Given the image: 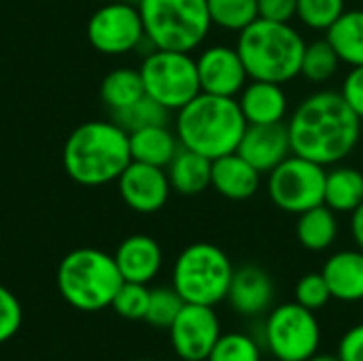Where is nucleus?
Masks as SVG:
<instances>
[{
    "label": "nucleus",
    "instance_id": "1",
    "mask_svg": "<svg viewBox=\"0 0 363 361\" xmlns=\"http://www.w3.org/2000/svg\"><path fill=\"white\" fill-rule=\"evenodd\" d=\"M291 151L321 166L347 160L362 138V119L340 91H315L304 98L287 121Z\"/></svg>",
    "mask_w": 363,
    "mask_h": 361
},
{
    "label": "nucleus",
    "instance_id": "2",
    "mask_svg": "<svg viewBox=\"0 0 363 361\" xmlns=\"http://www.w3.org/2000/svg\"><path fill=\"white\" fill-rule=\"evenodd\" d=\"M66 174L83 187L115 183L132 162L130 134L108 121H85L77 126L62 151Z\"/></svg>",
    "mask_w": 363,
    "mask_h": 361
},
{
    "label": "nucleus",
    "instance_id": "3",
    "mask_svg": "<svg viewBox=\"0 0 363 361\" xmlns=\"http://www.w3.org/2000/svg\"><path fill=\"white\" fill-rule=\"evenodd\" d=\"M247 126L236 98L200 91L177 111L174 132L181 147L217 160L238 149Z\"/></svg>",
    "mask_w": 363,
    "mask_h": 361
},
{
    "label": "nucleus",
    "instance_id": "4",
    "mask_svg": "<svg viewBox=\"0 0 363 361\" xmlns=\"http://www.w3.org/2000/svg\"><path fill=\"white\" fill-rule=\"evenodd\" d=\"M236 49L249 79L285 85L300 74L306 40L291 23L255 19L238 32Z\"/></svg>",
    "mask_w": 363,
    "mask_h": 361
},
{
    "label": "nucleus",
    "instance_id": "5",
    "mask_svg": "<svg viewBox=\"0 0 363 361\" xmlns=\"http://www.w3.org/2000/svg\"><path fill=\"white\" fill-rule=\"evenodd\" d=\"M55 281L66 304L83 313H96L113 304L123 277L113 255L83 247L64 255Z\"/></svg>",
    "mask_w": 363,
    "mask_h": 361
},
{
    "label": "nucleus",
    "instance_id": "6",
    "mask_svg": "<svg viewBox=\"0 0 363 361\" xmlns=\"http://www.w3.org/2000/svg\"><path fill=\"white\" fill-rule=\"evenodd\" d=\"M138 11L153 49L191 53L213 28L206 0H140Z\"/></svg>",
    "mask_w": 363,
    "mask_h": 361
},
{
    "label": "nucleus",
    "instance_id": "7",
    "mask_svg": "<svg viewBox=\"0 0 363 361\" xmlns=\"http://www.w3.org/2000/svg\"><path fill=\"white\" fill-rule=\"evenodd\" d=\"M234 266L228 253L213 243L185 247L172 268V287L187 304L215 306L228 298Z\"/></svg>",
    "mask_w": 363,
    "mask_h": 361
},
{
    "label": "nucleus",
    "instance_id": "8",
    "mask_svg": "<svg viewBox=\"0 0 363 361\" xmlns=\"http://www.w3.org/2000/svg\"><path fill=\"white\" fill-rule=\"evenodd\" d=\"M138 70L145 94L170 113H177L202 91L196 57L191 53L153 49L145 53Z\"/></svg>",
    "mask_w": 363,
    "mask_h": 361
},
{
    "label": "nucleus",
    "instance_id": "9",
    "mask_svg": "<svg viewBox=\"0 0 363 361\" xmlns=\"http://www.w3.org/2000/svg\"><path fill=\"white\" fill-rule=\"evenodd\" d=\"M325 166L291 153L274 170L268 172L266 189L274 206L285 213L300 215L323 204L325 198Z\"/></svg>",
    "mask_w": 363,
    "mask_h": 361
},
{
    "label": "nucleus",
    "instance_id": "10",
    "mask_svg": "<svg viewBox=\"0 0 363 361\" xmlns=\"http://www.w3.org/2000/svg\"><path fill=\"white\" fill-rule=\"evenodd\" d=\"M266 345L279 361L311 360L321 345V328L315 311L298 302L277 306L266 319Z\"/></svg>",
    "mask_w": 363,
    "mask_h": 361
},
{
    "label": "nucleus",
    "instance_id": "11",
    "mask_svg": "<svg viewBox=\"0 0 363 361\" xmlns=\"http://www.w3.org/2000/svg\"><path fill=\"white\" fill-rule=\"evenodd\" d=\"M87 40L104 55H123L143 49L147 36L138 6L123 0H106L87 21Z\"/></svg>",
    "mask_w": 363,
    "mask_h": 361
},
{
    "label": "nucleus",
    "instance_id": "12",
    "mask_svg": "<svg viewBox=\"0 0 363 361\" xmlns=\"http://www.w3.org/2000/svg\"><path fill=\"white\" fill-rule=\"evenodd\" d=\"M168 332L172 349L181 360L206 361L221 336V326L213 306L185 302Z\"/></svg>",
    "mask_w": 363,
    "mask_h": 361
},
{
    "label": "nucleus",
    "instance_id": "13",
    "mask_svg": "<svg viewBox=\"0 0 363 361\" xmlns=\"http://www.w3.org/2000/svg\"><path fill=\"white\" fill-rule=\"evenodd\" d=\"M115 183L123 204L140 215H151L162 211L172 191L166 168L134 162V160L128 164V168L121 172V177Z\"/></svg>",
    "mask_w": 363,
    "mask_h": 361
},
{
    "label": "nucleus",
    "instance_id": "14",
    "mask_svg": "<svg viewBox=\"0 0 363 361\" xmlns=\"http://www.w3.org/2000/svg\"><path fill=\"white\" fill-rule=\"evenodd\" d=\"M200 89L215 96L236 98L249 83L247 68L236 47L211 45L202 49L196 57Z\"/></svg>",
    "mask_w": 363,
    "mask_h": 361
},
{
    "label": "nucleus",
    "instance_id": "15",
    "mask_svg": "<svg viewBox=\"0 0 363 361\" xmlns=\"http://www.w3.org/2000/svg\"><path fill=\"white\" fill-rule=\"evenodd\" d=\"M236 153H240L262 174H268L285 157H289L294 153L291 143H289L287 123L247 126Z\"/></svg>",
    "mask_w": 363,
    "mask_h": 361
},
{
    "label": "nucleus",
    "instance_id": "16",
    "mask_svg": "<svg viewBox=\"0 0 363 361\" xmlns=\"http://www.w3.org/2000/svg\"><path fill=\"white\" fill-rule=\"evenodd\" d=\"M113 257L123 281L143 283V285L151 283L160 274L164 264V253L160 243L147 234H132L125 240H121Z\"/></svg>",
    "mask_w": 363,
    "mask_h": 361
},
{
    "label": "nucleus",
    "instance_id": "17",
    "mask_svg": "<svg viewBox=\"0 0 363 361\" xmlns=\"http://www.w3.org/2000/svg\"><path fill=\"white\" fill-rule=\"evenodd\" d=\"M249 126L283 123L289 111V98L281 83L251 79L236 96Z\"/></svg>",
    "mask_w": 363,
    "mask_h": 361
},
{
    "label": "nucleus",
    "instance_id": "18",
    "mask_svg": "<svg viewBox=\"0 0 363 361\" xmlns=\"http://www.w3.org/2000/svg\"><path fill=\"white\" fill-rule=\"evenodd\" d=\"M262 185V172L253 168L240 153H228L213 160L211 166V187L234 202L249 200L257 194Z\"/></svg>",
    "mask_w": 363,
    "mask_h": 361
},
{
    "label": "nucleus",
    "instance_id": "19",
    "mask_svg": "<svg viewBox=\"0 0 363 361\" xmlns=\"http://www.w3.org/2000/svg\"><path fill=\"white\" fill-rule=\"evenodd\" d=\"M272 298H274V285L264 268L253 264L242 266L238 270L234 268L228 300L236 313L247 317L262 315L272 304Z\"/></svg>",
    "mask_w": 363,
    "mask_h": 361
},
{
    "label": "nucleus",
    "instance_id": "20",
    "mask_svg": "<svg viewBox=\"0 0 363 361\" xmlns=\"http://www.w3.org/2000/svg\"><path fill=\"white\" fill-rule=\"evenodd\" d=\"M321 274L330 294L340 302H363V251L347 249L330 255Z\"/></svg>",
    "mask_w": 363,
    "mask_h": 361
},
{
    "label": "nucleus",
    "instance_id": "21",
    "mask_svg": "<svg viewBox=\"0 0 363 361\" xmlns=\"http://www.w3.org/2000/svg\"><path fill=\"white\" fill-rule=\"evenodd\" d=\"M179 149H181V143L177 138V132L170 130L168 123L149 126V128L130 132V153L134 162L166 168Z\"/></svg>",
    "mask_w": 363,
    "mask_h": 361
},
{
    "label": "nucleus",
    "instance_id": "22",
    "mask_svg": "<svg viewBox=\"0 0 363 361\" xmlns=\"http://www.w3.org/2000/svg\"><path fill=\"white\" fill-rule=\"evenodd\" d=\"M211 166L213 160L181 147L172 162L166 166V174L172 191L181 196H198L211 187Z\"/></svg>",
    "mask_w": 363,
    "mask_h": 361
},
{
    "label": "nucleus",
    "instance_id": "23",
    "mask_svg": "<svg viewBox=\"0 0 363 361\" xmlns=\"http://www.w3.org/2000/svg\"><path fill=\"white\" fill-rule=\"evenodd\" d=\"M296 236L300 245L308 251H325L336 243L338 219L328 204L313 206L298 215Z\"/></svg>",
    "mask_w": 363,
    "mask_h": 361
},
{
    "label": "nucleus",
    "instance_id": "24",
    "mask_svg": "<svg viewBox=\"0 0 363 361\" xmlns=\"http://www.w3.org/2000/svg\"><path fill=\"white\" fill-rule=\"evenodd\" d=\"M328 43L342 64L363 66V9L345 11L328 30Z\"/></svg>",
    "mask_w": 363,
    "mask_h": 361
},
{
    "label": "nucleus",
    "instance_id": "25",
    "mask_svg": "<svg viewBox=\"0 0 363 361\" xmlns=\"http://www.w3.org/2000/svg\"><path fill=\"white\" fill-rule=\"evenodd\" d=\"M363 202V172L353 166H334L325 177V198L334 213H353Z\"/></svg>",
    "mask_w": 363,
    "mask_h": 361
},
{
    "label": "nucleus",
    "instance_id": "26",
    "mask_svg": "<svg viewBox=\"0 0 363 361\" xmlns=\"http://www.w3.org/2000/svg\"><path fill=\"white\" fill-rule=\"evenodd\" d=\"M145 96V85L138 68L119 66L111 70L100 83V98L111 113L121 111Z\"/></svg>",
    "mask_w": 363,
    "mask_h": 361
},
{
    "label": "nucleus",
    "instance_id": "27",
    "mask_svg": "<svg viewBox=\"0 0 363 361\" xmlns=\"http://www.w3.org/2000/svg\"><path fill=\"white\" fill-rule=\"evenodd\" d=\"M213 26L228 32H242L259 19L257 0H206Z\"/></svg>",
    "mask_w": 363,
    "mask_h": 361
},
{
    "label": "nucleus",
    "instance_id": "28",
    "mask_svg": "<svg viewBox=\"0 0 363 361\" xmlns=\"http://www.w3.org/2000/svg\"><path fill=\"white\" fill-rule=\"evenodd\" d=\"M340 57L334 51V47L328 43V38L323 40H315V43H306L304 55H302V66H300V74L311 81V83H328L340 66Z\"/></svg>",
    "mask_w": 363,
    "mask_h": 361
},
{
    "label": "nucleus",
    "instance_id": "29",
    "mask_svg": "<svg viewBox=\"0 0 363 361\" xmlns=\"http://www.w3.org/2000/svg\"><path fill=\"white\" fill-rule=\"evenodd\" d=\"M168 115H170L168 109H164L160 102H155L153 98H149L145 94L134 104L111 113V119L130 134V132H136V130H143L149 126H164V123H168Z\"/></svg>",
    "mask_w": 363,
    "mask_h": 361
},
{
    "label": "nucleus",
    "instance_id": "30",
    "mask_svg": "<svg viewBox=\"0 0 363 361\" xmlns=\"http://www.w3.org/2000/svg\"><path fill=\"white\" fill-rule=\"evenodd\" d=\"M185 306V300L177 294L174 287H155L149 294V306L145 321L155 328H170L181 309Z\"/></svg>",
    "mask_w": 363,
    "mask_h": 361
},
{
    "label": "nucleus",
    "instance_id": "31",
    "mask_svg": "<svg viewBox=\"0 0 363 361\" xmlns=\"http://www.w3.org/2000/svg\"><path fill=\"white\" fill-rule=\"evenodd\" d=\"M345 11V0H298L296 17L311 30L328 32Z\"/></svg>",
    "mask_w": 363,
    "mask_h": 361
},
{
    "label": "nucleus",
    "instance_id": "32",
    "mask_svg": "<svg viewBox=\"0 0 363 361\" xmlns=\"http://www.w3.org/2000/svg\"><path fill=\"white\" fill-rule=\"evenodd\" d=\"M206 361H262L257 343L240 332L221 334Z\"/></svg>",
    "mask_w": 363,
    "mask_h": 361
},
{
    "label": "nucleus",
    "instance_id": "33",
    "mask_svg": "<svg viewBox=\"0 0 363 361\" xmlns=\"http://www.w3.org/2000/svg\"><path fill=\"white\" fill-rule=\"evenodd\" d=\"M149 294H151V289H147V285L123 281L111 309L128 321H140L147 315Z\"/></svg>",
    "mask_w": 363,
    "mask_h": 361
},
{
    "label": "nucleus",
    "instance_id": "34",
    "mask_svg": "<svg viewBox=\"0 0 363 361\" xmlns=\"http://www.w3.org/2000/svg\"><path fill=\"white\" fill-rule=\"evenodd\" d=\"M294 294H296V302L302 304L308 311H319V309H323L332 300L328 281H325V277L321 272L304 274L296 283V291Z\"/></svg>",
    "mask_w": 363,
    "mask_h": 361
},
{
    "label": "nucleus",
    "instance_id": "35",
    "mask_svg": "<svg viewBox=\"0 0 363 361\" xmlns=\"http://www.w3.org/2000/svg\"><path fill=\"white\" fill-rule=\"evenodd\" d=\"M23 311L11 289L0 285V345L9 343L21 328Z\"/></svg>",
    "mask_w": 363,
    "mask_h": 361
},
{
    "label": "nucleus",
    "instance_id": "36",
    "mask_svg": "<svg viewBox=\"0 0 363 361\" xmlns=\"http://www.w3.org/2000/svg\"><path fill=\"white\" fill-rule=\"evenodd\" d=\"M342 98L363 121V66H353L340 87Z\"/></svg>",
    "mask_w": 363,
    "mask_h": 361
},
{
    "label": "nucleus",
    "instance_id": "37",
    "mask_svg": "<svg viewBox=\"0 0 363 361\" xmlns=\"http://www.w3.org/2000/svg\"><path fill=\"white\" fill-rule=\"evenodd\" d=\"M259 19L291 23L298 15V0H257Z\"/></svg>",
    "mask_w": 363,
    "mask_h": 361
},
{
    "label": "nucleus",
    "instance_id": "38",
    "mask_svg": "<svg viewBox=\"0 0 363 361\" xmlns=\"http://www.w3.org/2000/svg\"><path fill=\"white\" fill-rule=\"evenodd\" d=\"M340 361H363V323L351 328L338 345Z\"/></svg>",
    "mask_w": 363,
    "mask_h": 361
},
{
    "label": "nucleus",
    "instance_id": "39",
    "mask_svg": "<svg viewBox=\"0 0 363 361\" xmlns=\"http://www.w3.org/2000/svg\"><path fill=\"white\" fill-rule=\"evenodd\" d=\"M351 234H353L357 249L363 251V202L351 213Z\"/></svg>",
    "mask_w": 363,
    "mask_h": 361
},
{
    "label": "nucleus",
    "instance_id": "40",
    "mask_svg": "<svg viewBox=\"0 0 363 361\" xmlns=\"http://www.w3.org/2000/svg\"><path fill=\"white\" fill-rule=\"evenodd\" d=\"M306 361H340L338 360V355H323V353H315L311 360Z\"/></svg>",
    "mask_w": 363,
    "mask_h": 361
},
{
    "label": "nucleus",
    "instance_id": "41",
    "mask_svg": "<svg viewBox=\"0 0 363 361\" xmlns=\"http://www.w3.org/2000/svg\"><path fill=\"white\" fill-rule=\"evenodd\" d=\"M123 2H132V4H136V6H138V2H140V0H123Z\"/></svg>",
    "mask_w": 363,
    "mask_h": 361
},
{
    "label": "nucleus",
    "instance_id": "42",
    "mask_svg": "<svg viewBox=\"0 0 363 361\" xmlns=\"http://www.w3.org/2000/svg\"><path fill=\"white\" fill-rule=\"evenodd\" d=\"M138 361H153V360H138Z\"/></svg>",
    "mask_w": 363,
    "mask_h": 361
},
{
    "label": "nucleus",
    "instance_id": "43",
    "mask_svg": "<svg viewBox=\"0 0 363 361\" xmlns=\"http://www.w3.org/2000/svg\"><path fill=\"white\" fill-rule=\"evenodd\" d=\"M181 361H187V360H181Z\"/></svg>",
    "mask_w": 363,
    "mask_h": 361
},
{
    "label": "nucleus",
    "instance_id": "44",
    "mask_svg": "<svg viewBox=\"0 0 363 361\" xmlns=\"http://www.w3.org/2000/svg\"><path fill=\"white\" fill-rule=\"evenodd\" d=\"M277 361H279V360H277Z\"/></svg>",
    "mask_w": 363,
    "mask_h": 361
}]
</instances>
